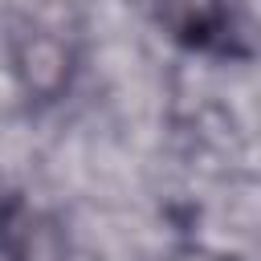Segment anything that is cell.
Here are the masks:
<instances>
[{"mask_svg":"<svg viewBox=\"0 0 261 261\" xmlns=\"http://www.w3.org/2000/svg\"><path fill=\"white\" fill-rule=\"evenodd\" d=\"M155 24L184 49H224L232 33L228 0H147Z\"/></svg>","mask_w":261,"mask_h":261,"instance_id":"cell-1","label":"cell"}]
</instances>
